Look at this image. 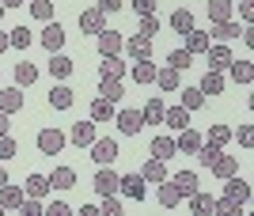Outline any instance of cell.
<instances>
[{
  "label": "cell",
  "mask_w": 254,
  "mask_h": 216,
  "mask_svg": "<svg viewBox=\"0 0 254 216\" xmlns=\"http://www.w3.org/2000/svg\"><path fill=\"white\" fill-rule=\"evenodd\" d=\"M87 148H91V160H95L99 167H110V163L118 160V141H110V137H103V141L95 137Z\"/></svg>",
  "instance_id": "1"
},
{
  "label": "cell",
  "mask_w": 254,
  "mask_h": 216,
  "mask_svg": "<svg viewBox=\"0 0 254 216\" xmlns=\"http://www.w3.org/2000/svg\"><path fill=\"white\" fill-rule=\"evenodd\" d=\"M64 144H68V137H64L61 129H42L38 133V152H42V156H57Z\"/></svg>",
  "instance_id": "2"
},
{
  "label": "cell",
  "mask_w": 254,
  "mask_h": 216,
  "mask_svg": "<svg viewBox=\"0 0 254 216\" xmlns=\"http://www.w3.org/2000/svg\"><path fill=\"white\" fill-rule=\"evenodd\" d=\"M224 197H232V201L247 205V201H251V186H247L239 174H228V178H224Z\"/></svg>",
  "instance_id": "3"
},
{
  "label": "cell",
  "mask_w": 254,
  "mask_h": 216,
  "mask_svg": "<svg viewBox=\"0 0 254 216\" xmlns=\"http://www.w3.org/2000/svg\"><path fill=\"white\" fill-rule=\"evenodd\" d=\"M122 46H126V38H122L118 31H110V27L99 31V54H103V57H118V54H122Z\"/></svg>",
  "instance_id": "4"
},
{
  "label": "cell",
  "mask_w": 254,
  "mask_h": 216,
  "mask_svg": "<svg viewBox=\"0 0 254 216\" xmlns=\"http://www.w3.org/2000/svg\"><path fill=\"white\" fill-rule=\"evenodd\" d=\"M144 178H140V171L137 174H122V178H118V190H122V194L126 197H133V201H140V197H144Z\"/></svg>",
  "instance_id": "5"
},
{
  "label": "cell",
  "mask_w": 254,
  "mask_h": 216,
  "mask_svg": "<svg viewBox=\"0 0 254 216\" xmlns=\"http://www.w3.org/2000/svg\"><path fill=\"white\" fill-rule=\"evenodd\" d=\"M42 46L50 50V54H61V46H64V27L61 23H46V31H42Z\"/></svg>",
  "instance_id": "6"
},
{
  "label": "cell",
  "mask_w": 254,
  "mask_h": 216,
  "mask_svg": "<svg viewBox=\"0 0 254 216\" xmlns=\"http://www.w3.org/2000/svg\"><path fill=\"white\" fill-rule=\"evenodd\" d=\"M80 31H84V34H99V31H106V15H103L99 8L80 11Z\"/></svg>",
  "instance_id": "7"
},
{
  "label": "cell",
  "mask_w": 254,
  "mask_h": 216,
  "mask_svg": "<svg viewBox=\"0 0 254 216\" xmlns=\"http://www.w3.org/2000/svg\"><path fill=\"white\" fill-rule=\"evenodd\" d=\"M118 118V129L126 133V137H137L140 125H144V118H140V110H122V114H114Z\"/></svg>",
  "instance_id": "8"
},
{
  "label": "cell",
  "mask_w": 254,
  "mask_h": 216,
  "mask_svg": "<svg viewBox=\"0 0 254 216\" xmlns=\"http://www.w3.org/2000/svg\"><path fill=\"white\" fill-rule=\"evenodd\" d=\"M133 61H144V57H152V38H144V34H133L126 46H122Z\"/></svg>",
  "instance_id": "9"
},
{
  "label": "cell",
  "mask_w": 254,
  "mask_h": 216,
  "mask_svg": "<svg viewBox=\"0 0 254 216\" xmlns=\"http://www.w3.org/2000/svg\"><path fill=\"white\" fill-rule=\"evenodd\" d=\"M201 141H205L201 133L186 125V129H179V141H175V148H179V152H186V156H193V152L201 148Z\"/></svg>",
  "instance_id": "10"
},
{
  "label": "cell",
  "mask_w": 254,
  "mask_h": 216,
  "mask_svg": "<svg viewBox=\"0 0 254 216\" xmlns=\"http://www.w3.org/2000/svg\"><path fill=\"white\" fill-rule=\"evenodd\" d=\"M68 141H72L76 148H87V144L95 141V121H76L72 133H68Z\"/></svg>",
  "instance_id": "11"
},
{
  "label": "cell",
  "mask_w": 254,
  "mask_h": 216,
  "mask_svg": "<svg viewBox=\"0 0 254 216\" xmlns=\"http://www.w3.org/2000/svg\"><path fill=\"white\" fill-rule=\"evenodd\" d=\"M46 68H50L53 80H68L76 65H72V57H64V54H50V65H46Z\"/></svg>",
  "instance_id": "12"
},
{
  "label": "cell",
  "mask_w": 254,
  "mask_h": 216,
  "mask_svg": "<svg viewBox=\"0 0 254 216\" xmlns=\"http://www.w3.org/2000/svg\"><path fill=\"white\" fill-rule=\"evenodd\" d=\"M140 178H144V182H163V178H167V160H156V156H152V160H144Z\"/></svg>",
  "instance_id": "13"
},
{
  "label": "cell",
  "mask_w": 254,
  "mask_h": 216,
  "mask_svg": "<svg viewBox=\"0 0 254 216\" xmlns=\"http://www.w3.org/2000/svg\"><path fill=\"white\" fill-rule=\"evenodd\" d=\"M205 54H209V68H216V72H224V68L232 65L235 57H232V50H228V46H209V50H205Z\"/></svg>",
  "instance_id": "14"
},
{
  "label": "cell",
  "mask_w": 254,
  "mask_h": 216,
  "mask_svg": "<svg viewBox=\"0 0 254 216\" xmlns=\"http://www.w3.org/2000/svg\"><path fill=\"white\" fill-rule=\"evenodd\" d=\"M95 194H99V197H106V194H118V171L103 167V171L95 174Z\"/></svg>",
  "instance_id": "15"
},
{
  "label": "cell",
  "mask_w": 254,
  "mask_h": 216,
  "mask_svg": "<svg viewBox=\"0 0 254 216\" xmlns=\"http://www.w3.org/2000/svg\"><path fill=\"white\" fill-rule=\"evenodd\" d=\"M163 125H171V129H186V125H190V110H186V107H163Z\"/></svg>",
  "instance_id": "16"
},
{
  "label": "cell",
  "mask_w": 254,
  "mask_h": 216,
  "mask_svg": "<svg viewBox=\"0 0 254 216\" xmlns=\"http://www.w3.org/2000/svg\"><path fill=\"white\" fill-rule=\"evenodd\" d=\"M0 110H4V114L23 110V91L19 87H0Z\"/></svg>",
  "instance_id": "17"
},
{
  "label": "cell",
  "mask_w": 254,
  "mask_h": 216,
  "mask_svg": "<svg viewBox=\"0 0 254 216\" xmlns=\"http://www.w3.org/2000/svg\"><path fill=\"white\" fill-rule=\"evenodd\" d=\"M46 178H50L53 190H72L76 186V171L72 167H53V174H46Z\"/></svg>",
  "instance_id": "18"
},
{
  "label": "cell",
  "mask_w": 254,
  "mask_h": 216,
  "mask_svg": "<svg viewBox=\"0 0 254 216\" xmlns=\"http://www.w3.org/2000/svg\"><path fill=\"white\" fill-rule=\"evenodd\" d=\"M129 76H133V80H137V84H156V65H152V57H144V61H137V65L129 68Z\"/></svg>",
  "instance_id": "19"
},
{
  "label": "cell",
  "mask_w": 254,
  "mask_h": 216,
  "mask_svg": "<svg viewBox=\"0 0 254 216\" xmlns=\"http://www.w3.org/2000/svg\"><path fill=\"white\" fill-rule=\"evenodd\" d=\"M182 50H186V54H205V50H209V31H197V27L186 31V46H182Z\"/></svg>",
  "instance_id": "20"
},
{
  "label": "cell",
  "mask_w": 254,
  "mask_h": 216,
  "mask_svg": "<svg viewBox=\"0 0 254 216\" xmlns=\"http://www.w3.org/2000/svg\"><path fill=\"white\" fill-rule=\"evenodd\" d=\"M179 107H186L190 114H193V110H201V107H205L201 87H182V91H179Z\"/></svg>",
  "instance_id": "21"
},
{
  "label": "cell",
  "mask_w": 254,
  "mask_h": 216,
  "mask_svg": "<svg viewBox=\"0 0 254 216\" xmlns=\"http://www.w3.org/2000/svg\"><path fill=\"white\" fill-rule=\"evenodd\" d=\"M72 103H76L72 87L57 84V87H53V91H50V107H53V110H68V107H72Z\"/></svg>",
  "instance_id": "22"
},
{
  "label": "cell",
  "mask_w": 254,
  "mask_h": 216,
  "mask_svg": "<svg viewBox=\"0 0 254 216\" xmlns=\"http://www.w3.org/2000/svg\"><path fill=\"white\" fill-rule=\"evenodd\" d=\"M209 171L216 174V178H228V174H235V171H239V163H235V156H224V152H220V156H216V160L209 163Z\"/></svg>",
  "instance_id": "23"
},
{
  "label": "cell",
  "mask_w": 254,
  "mask_h": 216,
  "mask_svg": "<svg viewBox=\"0 0 254 216\" xmlns=\"http://www.w3.org/2000/svg\"><path fill=\"white\" fill-rule=\"evenodd\" d=\"M197 87H201V95H220V91H224V72L209 68V72L201 76V84H197Z\"/></svg>",
  "instance_id": "24"
},
{
  "label": "cell",
  "mask_w": 254,
  "mask_h": 216,
  "mask_svg": "<svg viewBox=\"0 0 254 216\" xmlns=\"http://www.w3.org/2000/svg\"><path fill=\"white\" fill-rule=\"evenodd\" d=\"M239 34H243V31H239V23H235V19H224V23H212V34H209V38L232 42V38H239Z\"/></svg>",
  "instance_id": "25"
},
{
  "label": "cell",
  "mask_w": 254,
  "mask_h": 216,
  "mask_svg": "<svg viewBox=\"0 0 254 216\" xmlns=\"http://www.w3.org/2000/svg\"><path fill=\"white\" fill-rule=\"evenodd\" d=\"M99 95L110 99V103H118V99L126 95V87H122V80H114V76H103V80H99Z\"/></svg>",
  "instance_id": "26"
},
{
  "label": "cell",
  "mask_w": 254,
  "mask_h": 216,
  "mask_svg": "<svg viewBox=\"0 0 254 216\" xmlns=\"http://www.w3.org/2000/svg\"><path fill=\"white\" fill-rule=\"evenodd\" d=\"M182 201V194H179V186L171 182V178H163V182H159V205L163 209H175Z\"/></svg>",
  "instance_id": "27"
},
{
  "label": "cell",
  "mask_w": 254,
  "mask_h": 216,
  "mask_svg": "<svg viewBox=\"0 0 254 216\" xmlns=\"http://www.w3.org/2000/svg\"><path fill=\"white\" fill-rule=\"evenodd\" d=\"M171 182L179 186V194H182V197H190V194H197V190H201V186H197V174H193V171H179Z\"/></svg>",
  "instance_id": "28"
},
{
  "label": "cell",
  "mask_w": 254,
  "mask_h": 216,
  "mask_svg": "<svg viewBox=\"0 0 254 216\" xmlns=\"http://www.w3.org/2000/svg\"><path fill=\"white\" fill-rule=\"evenodd\" d=\"M186 201H190V209H193L197 216H212V201H216V197L205 194V190H197V194H190Z\"/></svg>",
  "instance_id": "29"
},
{
  "label": "cell",
  "mask_w": 254,
  "mask_h": 216,
  "mask_svg": "<svg viewBox=\"0 0 254 216\" xmlns=\"http://www.w3.org/2000/svg\"><path fill=\"white\" fill-rule=\"evenodd\" d=\"M152 156H156V160H175V156H179L175 137H156V141H152Z\"/></svg>",
  "instance_id": "30"
},
{
  "label": "cell",
  "mask_w": 254,
  "mask_h": 216,
  "mask_svg": "<svg viewBox=\"0 0 254 216\" xmlns=\"http://www.w3.org/2000/svg\"><path fill=\"white\" fill-rule=\"evenodd\" d=\"M23 197H27V194H23L19 186H8V182L0 186V205H4V209H19Z\"/></svg>",
  "instance_id": "31"
},
{
  "label": "cell",
  "mask_w": 254,
  "mask_h": 216,
  "mask_svg": "<svg viewBox=\"0 0 254 216\" xmlns=\"http://www.w3.org/2000/svg\"><path fill=\"white\" fill-rule=\"evenodd\" d=\"M114 118V103H110V99H91V121H110Z\"/></svg>",
  "instance_id": "32"
},
{
  "label": "cell",
  "mask_w": 254,
  "mask_h": 216,
  "mask_svg": "<svg viewBox=\"0 0 254 216\" xmlns=\"http://www.w3.org/2000/svg\"><path fill=\"white\" fill-rule=\"evenodd\" d=\"M140 118H144V125H159L163 121V99H148L144 110H140Z\"/></svg>",
  "instance_id": "33"
},
{
  "label": "cell",
  "mask_w": 254,
  "mask_h": 216,
  "mask_svg": "<svg viewBox=\"0 0 254 216\" xmlns=\"http://www.w3.org/2000/svg\"><path fill=\"white\" fill-rule=\"evenodd\" d=\"M34 80H38V68H34L31 61H19V65H15V87H31Z\"/></svg>",
  "instance_id": "34"
},
{
  "label": "cell",
  "mask_w": 254,
  "mask_h": 216,
  "mask_svg": "<svg viewBox=\"0 0 254 216\" xmlns=\"http://www.w3.org/2000/svg\"><path fill=\"white\" fill-rule=\"evenodd\" d=\"M228 72H232L235 84H254V68H251V61H232V65H228Z\"/></svg>",
  "instance_id": "35"
},
{
  "label": "cell",
  "mask_w": 254,
  "mask_h": 216,
  "mask_svg": "<svg viewBox=\"0 0 254 216\" xmlns=\"http://www.w3.org/2000/svg\"><path fill=\"white\" fill-rule=\"evenodd\" d=\"M99 72H103V76H114V80H122V76L129 72V65H122V54H118V57H103Z\"/></svg>",
  "instance_id": "36"
},
{
  "label": "cell",
  "mask_w": 254,
  "mask_h": 216,
  "mask_svg": "<svg viewBox=\"0 0 254 216\" xmlns=\"http://www.w3.org/2000/svg\"><path fill=\"white\" fill-rule=\"evenodd\" d=\"M232 19V0H209V23Z\"/></svg>",
  "instance_id": "37"
},
{
  "label": "cell",
  "mask_w": 254,
  "mask_h": 216,
  "mask_svg": "<svg viewBox=\"0 0 254 216\" xmlns=\"http://www.w3.org/2000/svg\"><path fill=\"white\" fill-rule=\"evenodd\" d=\"M50 190H53V186H50L46 174H31V178H27V197H46Z\"/></svg>",
  "instance_id": "38"
},
{
  "label": "cell",
  "mask_w": 254,
  "mask_h": 216,
  "mask_svg": "<svg viewBox=\"0 0 254 216\" xmlns=\"http://www.w3.org/2000/svg\"><path fill=\"white\" fill-rule=\"evenodd\" d=\"M171 27H175L179 34L193 31V11H186V8H175V15H171Z\"/></svg>",
  "instance_id": "39"
},
{
  "label": "cell",
  "mask_w": 254,
  "mask_h": 216,
  "mask_svg": "<svg viewBox=\"0 0 254 216\" xmlns=\"http://www.w3.org/2000/svg\"><path fill=\"white\" fill-rule=\"evenodd\" d=\"M156 84H159V91H175V87H179V72H175V68H156Z\"/></svg>",
  "instance_id": "40"
},
{
  "label": "cell",
  "mask_w": 254,
  "mask_h": 216,
  "mask_svg": "<svg viewBox=\"0 0 254 216\" xmlns=\"http://www.w3.org/2000/svg\"><path fill=\"white\" fill-rule=\"evenodd\" d=\"M228 141H232V125H209V144L224 148Z\"/></svg>",
  "instance_id": "41"
},
{
  "label": "cell",
  "mask_w": 254,
  "mask_h": 216,
  "mask_svg": "<svg viewBox=\"0 0 254 216\" xmlns=\"http://www.w3.org/2000/svg\"><path fill=\"white\" fill-rule=\"evenodd\" d=\"M212 213H220V216H239V213H243V205H239V201H232V197H220V201H212Z\"/></svg>",
  "instance_id": "42"
},
{
  "label": "cell",
  "mask_w": 254,
  "mask_h": 216,
  "mask_svg": "<svg viewBox=\"0 0 254 216\" xmlns=\"http://www.w3.org/2000/svg\"><path fill=\"white\" fill-rule=\"evenodd\" d=\"M224 148H216V144H209V141H201V148L193 152V156H197V163H201V167H209L212 160H216V156H220Z\"/></svg>",
  "instance_id": "43"
},
{
  "label": "cell",
  "mask_w": 254,
  "mask_h": 216,
  "mask_svg": "<svg viewBox=\"0 0 254 216\" xmlns=\"http://www.w3.org/2000/svg\"><path fill=\"white\" fill-rule=\"evenodd\" d=\"M190 57L193 54H186V50H171V54H167V65L175 68V72H182V68H190Z\"/></svg>",
  "instance_id": "44"
},
{
  "label": "cell",
  "mask_w": 254,
  "mask_h": 216,
  "mask_svg": "<svg viewBox=\"0 0 254 216\" xmlns=\"http://www.w3.org/2000/svg\"><path fill=\"white\" fill-rule=\"evenodd\" d=\"M8 42H11V50H27V46H31V31H27V27H15V31L8 34Z\"/></svg>",
  "instance_id": "45"
},
{
  "label": "cell",
  "mask_w": 254,
  "mask_h": 216,
  "mask_svg": "<svg viewBox=\"0 0 254 216\" xmlns=\"http://www.w3.org/2000/svg\"><path fill=\"white\" fill-rule=\"evenodd\" d=\"M23 216H42L46 205H42V197H23V205H19Z\"/></svg>",
  "instance_id": "46"
},
{
  "label": "cell",
  "mask_w": 254,
  "mask_h": 216,
  "mask_svg": "<svg viewBox=\"0 0 254 216\" xmlns=\"http://www.w3.org/2000/svg\"><path fill=\"white\" fill-rule=\"evenodd\" d=\"M31 15H34V19H42V23H50L53 19V4H50V0H34V4H31Z\"/></svg>",
  "instance_id": "47"
},
{
  "label": "cell",
  "mask_w": 254,
  "mask_h": 216,
  "mask_svg": "<svg viewBox=\"0 0 254 216\" xmlns=\"http://www.w3.org/2000/svg\"><path fill=\"white\" fill-rule=\"evenodd\" d=\"M99 213H106V216H122V201H118V194H106V197H103V205H99Z\"/></svg>",
  "instance_id": "48"
},
{
  "label": "cell",
  "mask_w": 254,
  "mask_h": 216,
  "mask_svg": "<svg viewBox=\"0 0 254 216\" xmlns=\"http://www.w3.org/2000/svg\"><path fill=\"white\" fill-rule=\"evenodd\" d=\"M159 31V19L156 15H140V31L137 34H144V38H152V34Z\"/></svg>",
  "instance_id": "49"
},
{
  "label": "cell",
  "mask_w": 254,
  "mask_h": 216,
  "mask_svg": "<svg viewBox=\"0 0 254 216\" xmlns=\"http://www.w3.org/2000/svg\"><path fill=\"white\" fill-rule=\"evenodd\" d=\"M15 152H19V144H15V141L8 137V133H4V137H0V160H11Z\"/></svg>",
  "instance_id": "50"
},
{
  "label": "cell",
  "mask_w": 254,
  "mask_h": 216,
  "mask_svg": "<svg viewBox=\"0 0 254 216\" xmlns=\"http://www.w3.org/2000/svg\"><path fill=\"white\" fill-rule=\"evenodd\" d=\"M232 137H239V144H243V148H251V144H254V129H251V125H239V129H232Z\"/></svg>",
  "instance_id": "51"
},
{
  "label": "cell",
  "mask_w": 254,
  "mask_h": 216,
  "mask_svg": "<svg viewBox=\"0 0 254 216\" xmlns=\"http://www.w3.org/2000/svg\"><path fill=\"white\" fill-rule=\"evenodd\" d=\"M133 11L137 15H156V0H133Z\"/></svg>",
  "instance_id": "52"
},
{
  "label": "cell",
  "mask_w": 254,
  "mask_h": 216,
  "mask_svg": "<svg viewBox=\"0 0 254 216\" xmlns=\"http://www.w3.org/2000/svg\"><path fill=\"white\" fill-rule=\"evenodd\" d=\"M46 213H50V216H68L72 209L64 205V201H50V205H46Z\"/></svg>",
  "instance_id": "53"
},
{
  "label": "cell",
  "mask_w": 254,
  "mask_h": 216,
  "mask_svg": "<svg viewBox=\"0 0 254 216\" xmlns=\"http://www.w3.org/2000/svg\"><path fill=\"white\" fill-rule=\"evenodd\" d=\"M122 4H126V0H99V11H103V15H114Z\"/></svg>",
  "instance_id": "54"
},
{
  "label": "cell",
  "mask_w": 254,
  "mask_h": 216,
  "mask_svg": "<svg viewBox=\"0 0 254 216\" xmlns=\"http://www.w3.org/2000/svg\"><path fill=\"white\" fill-rule=\"evenodd\" d=\"M239 15H243V23L254 19V0H239Z\"/></svg>",
  "instance_id": "55"
},
{
  "label": "cell",
  "mask_w": 254,
  "mask_h": 216,
  "mask_svg": "<svg viewBox=\"0 0 254 216\" xmlns=\"http://www.w3.org/2000/svg\"><path fill=\"white\" fill-rule=\"evenodd\" d=\"M11 125H8V114H4V110H0V137H4V133H8Z\"/></svg>",
  "instance_id": "56"
},
{
  "label": "cell",
  "mask_w": 254,
  "mask_h": 216,
  "mask_svg": "<svg viewBox=\"0 0 254 216\" xmlns=\"http://www.w3.org/2000/svg\"><path fill=\"white\" fill-rule=\"evenodd\" d=\"M4 50H11V42H8V34L0 31V54H4Z\"/></svg>",
  "instance_id": "57"
},
{
  "label": "cell",
  "mask_w": 254,
  "mask_h": 216,
  "mask_svg": "<svg viewBox=\"0 0 254 216\" xmlns=\"http://www.w3.org/2000/svg\"><path fill=\"white\" fill-rule=\"evenodd\" d=\"M4 8H23V0H0Z\"/></svg>",
  "instance_id": "58"
},
{
  "label": "cell",
  "mask_w": 254,
  "mask_h": 216,
  "mask_svg": "<svg viewBox=\"0 0 254 216\" xmlns=\"http://www.w3.org/2000/svg\"><path fill=\"white\" fill-rule=\"evenodd\" d=\"M4 182H8V171H4V167H0V186H4Z\"/></svg>",
  "instance_id": "59"
},
{
  "label": "cell",
  "mask_w": 254,
  "mask_h": 216,
  "mask_svg": "<svg viewBox=\"0 0 254 216\" xmlns=\"http://www.w3.org/2000/svg\"><path fill=\"white\" fill-rule=\"evenodd\" d=\"M0 19H4V4H0Z\"/></svg>",
  "instance_id": "60"
},
{
  "label": "cell",
  "mask_w": 254,
  "mask_h": 216,
  "mask_svg": "<svg viewBox=\"0 0 254 216\" xmlns=\"http://www.w3.org/2000/svg\"><path fill=\"white\" fill-rule=\"evenodd\" d=\"M0 216H4V205H0Z\"/></svg>",
  "instance_id": "61"
}]
</instances>
